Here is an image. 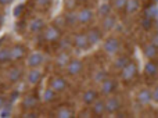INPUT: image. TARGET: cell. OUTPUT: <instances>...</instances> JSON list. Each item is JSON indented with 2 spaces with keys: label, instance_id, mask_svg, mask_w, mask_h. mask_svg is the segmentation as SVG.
<instances>
[{
  "label": "cell",
  "instance_id": "cell-19",
  "mask_svg": "<svg viewBox=\"0 0 158 118\" xmlns=\"http://www.w3.org/2000/svg\"><path fill=\"white\" fill-rule=\"evenodd\" d=\"M98 97H100V91H97V89H86L82 93L81 99L85 106H92Z\"/></svg>",
  "mask_w": 158,
  "mask_h": 118
},
{
  "label": "cell",
  "instance_id": "cell-15",
  "mask_svg": "<svg viewBox=\"0 0 158 118\" xmlns=\"http://www.w3.org/2000/svg\"><path fill=\"white\" fill-rule=\"evenodd\" d=\"M53 116L57 118H72L77 116L74 107L69 104H58L56 110L53 111Z\"/></svg>",
  "mask_w": 158,
  "mask_h": 118
},
{
  "label": "cell",
  "instance_id": "cell-7",
  "mask_svg": "<svg viewBox=\"0 0 158 118\" xmlns=\"http://www.w3.org/2000/svg\"><path fill=\"white\" fill-rule=\"evenodd\" d=\"M104 103H106V114H110V116H112V114H118L119 110L122 108L121 99L114 93L110 95V96H107V99L104 100Z\"/></svg>",
  "mask_w": 158,
  "mask_h": 118
},
{
  "label": "cell",
  "instance_id": "cell-4",
  "mask_svg": "<svg viewBox=\"0 0 158 118\" xmlns=\"http://www.w3.org/2000/svg\"><path fill=\"white\" fill-rule=\"evenodd\" d=\"M119 72H121V74H119L121 79H122L123 82L128 83V82L133 81L135 78L137 77V74H139V65H137L136 61L131 60L128 64H126L125 68H122Z\"/></svg>",
  "mask_w": 158,
  "mask_h": 118
},
{
  "label": "cell",
  "instance_id": "cell-2",
  "mask_svg": "<svg viewBox=\"0 0 158 118\" xmlns=\"http://www.w3.org/2000/svg\"><path fill=\"white\" fill-rule=\"evenodd\" d=\"M6 81H7L10 85H14V83H18L19 81L24 77V68L19 65L18 63H11L8 65V68L6 70Z\"/></svg>",
  "mask_w": 158,
  "mask_h": 118
},
{
  "label": "cell",
  "instance_id": "cell-42",
  "mask_svg": "<svg viewBox=\"0 0 158 118\" xmlns=\"http://www.w3.org/2000/svg\"><path fill=\"white\" fill-rule=\"evenodd\" d=\"M90 0H78V3H82V4H86V3H89Z\"/></svg>",
  "mask_w": 158,
  "mask_h": 118
},
{
  "label": "cell",
  "instance_id": "cell-36",
  "mask_svg": "<svg viewBox=\"0 0 158 118\" xmlns=\"http://www.w3.org/2000/svg\"><path fill=\"white\" fill-rule=\"evenodd\" d=\"M128 0H111V6L115 11H123Z\"/></svg>",
  "mask_w": 158,
  "mask_h": 118
},
{
  "label": "cell",
  "instance_id": "cell-20",
  "mask_svg": "<svg viewBox=\"0 0 158 118\" xmlns=\"http://www.w3.org/2000/svg\"><path fill=\"white\" fill-rule=\"evenodd\" d=\"M86 35H87V39H89L90 46H96L103 39V31L100 29V27H93V28H89Z\"/></svg>",
  "mask_w": 158,
  "mask_h": 118
},
{
  "label": "cell",
  "instance_id": "cell-46",
  "mask_svg": "<svg viewBox=\"0 0 158 118\" xmlns=\"http://www.w3.org/2000/svg\"><path fill=\"white\" fill-rule=\"evenodd\" d=\"M156 19H157V25H158V17H157V18H156Z\"/></svg>",
  "mask_w": 158,
  "mask_h": 118
},
{
  "label": "cell",
  "instance_id": "cell-11",
  "mask_svg": "<svg viewBox=\"0 0 158 118\" xmlns=\"http://www.w3.org/2000/svg\"><path fill=\"white\" fill-rule=\"evenodd\" d=\"M65 74L71 78H75L78 75H81V72L83 71V61L79 58H71L69 63L67 64V67L64 68Z\"/></svg>",
  "mask_w": 158,
  "mask_h": 118
},
{
  "label": "cell",
  "instance_id": "cell-27",
  "mask_svg": "<svg viewBox=\"0 0 158 118\" xmlns=\"http://www.w3.org/2000/svg\"><path fill=\"white\" fill-rule=\"evenodd\" d=\"M8 64H11L10 46H2L0 47V65H8Z\"/></svg>",
  "mask_w": 158,
  "mask_h": 118
},
{
  "label": "cell",
  "instance_id": "cell-25",
  "mask_svg": "<svg viewBox=\"0 0 158 118\" xmlns=\"http://www.w3.org/2000/svg\"><path fill=\"white\" fill-rule=\"evenodd\" d=\"M142 7V2L140 0H128L125 4V8H123V13L125 14H135L139 8Z\"/></svg>",
  "mask_w": 158,
  "mask_h": 118
},
{
  "label": "cell",
  "instance_id": "cell-23",
  "mask_svg": "<svg viewBox=\"0 0 158 118\" xmlns=\"http://www.w3.org/2000/svg\"><path fill=\"white\" fill-rule=\"evenodd\" d=\"M89 108H90L92 116H94V117H103L104 114H106V103H104V100H101L100 97H98L92 104V107H89Z\"/></svg>",
  "mask_w": 158,
  "mask_h": 118
},
{
  "label": "cell",
  "instance_id": "cell-9",
  "mask_svg": "<svg viewBox=\"0 0 158 118\" xmlns=\"http://www.w3.org/2000/svg\"><path fill=\"white\" fill-rule=\"evenodd\" d=\"M39 102H40V99H39L38 95H36L35 92H29V93L24 95V97H22L21 108L24 111H32L38 107Z\"/></svg>",
  "mask_w": 158,
  "mask_h": 118
},
{
  "label": "cell",
  "instance_id": "cell-38",
  "mask_svg": "<svg viewBox=\"0 0 158 118\" xmlns=\"http://www.w3.org/2000/svg\"><path fill=\"white\" fill-rule=\"evenodd\" d=\"M151 95H153V102L158 103V85L153 89V91H151Z\"/></svg>",
  "mask_w": 158,
  "mask_h": 118
},
{
  "label": "cell",
  "instance_id": "cell-32",
  "mask_svg": "<svg viewBox=\"0 0 158 118\" xmlns=\"http://www.w3.org/2000/svg\"><path fill=\"white\" fill-rule=\"evenodd\" d=\"M60 50H69L72 47V38L69 36H61L60 40L57 42Z\"/></svg>",
  "mask_w": 158,
  "mask_h": 118
},
{
  "label": "cell",
  "instance_id": "cell-31",
  "mask_svg": "<svg viewBox=\"0 0 158 118\" xmlns=\"http://www.w3.org/2000/svg\"><path fill=\"white\" fill-rule=\"evenodd\" d=\"M64 19H65V25H67V27H75V25L78 24L77 11L68 10L65 14H64Z\"/></svg>",
  "mask_w": 158,
  "mask_h": 118
},
{
  "label": "cell",
  "instance_id": "cell-29",
  "mask_svg": "<svg viewBox=\"0 0 158 118\" xmlns=\"http://www.w3.org/2000/svg\"><path fill=\"white\" fill-rule=\"evenodd\" d=\"M111 11H112L111 3L104 2V3H101V4L97 7V15H98V18L101 19V18H104V17L110 15V14H111Z\"/></svg>",
  "mask_w": 158,
  "mask_h": 118
},
{
  "label": "cell",
  "instance_id": "cell-45",
  "mask_svg": "<svg viewBox=\"0 0 158 118\" xmlns=\"http://www.w3.org/2000/svg\"><path fill=\"white\" fill-rule=\"evenodd\" d=\"M157 35H158V25H157Z\"/></svg>",
  "mask_w": 158,
  "mask_h": 118
},
{
  "label": "cell",
  "instance_id": "cell-39",
  "mask_svg": "<svg viewBox=\"0 0 158 118\" xmlns=\"http://www.w3.org/2000/svg\"><path fill=\"white\" fill-rule=\"evenodd\" d=\"M6 103H7V97H6L3 93H0V110L6 106Z\"/></svg>",
  "mask_w": 158,
  "mask_h": 118
},
{
  "label": "cell",
  "instance_id": "cell-34",
  "mask_svg": "<svg viewBox=\"0 0 158 118\" xmlns=\"http://www.w3.org/2000/svg\"><path fill=\"white\" fill-rule=\"evenodd\" d=\"M154 25H156V19L148 18V17H143L142 19V28L146 31V32H150V31L154 29Z\"/></svg>",
  "mask_w": 158,
  "mask_h": 118
},
{
  "label": "cell",
  "instance_id": "cell-5",
  "mask_svg": "<svg viewBox=\"0 0 158 118\" xmlns=\"http://www.w3.org/2000/svg\"><path fill=\"white\" fill-rule=\"evenodd\" d=\"M121 50V40L117 36H108L103 42V52L108 56H117Z\"/></svg>",
  "mask_w": 158,
  "mask_h": 118
},
{
  "label": "cell",
  "instance_id": "cell-47",
  "mask_svg": "<svg viewBox=\"0 0 158 118\" xmlns=\"http://www.w3.org/2000/svg\"><path fill=\"white\" fill-rule=\"evenodd\" d=\"M157 64H158V61H157Z\"/></svg>",
  "mask_w": 158,
  "mask_h": 118
},
{
  "label": "cell",
  "instance_id": "cell-24",
  "mask_svg": "<svg viewBox=\"0 0 158 118\" xmlns=\"http://www.w3.org/2000/svg\"><path fill=\"white\" fill-rule=\"evenodd\" d=\"M57 99H58V93L56 91H53L52 88H49V86H47L43 91V93H42V100H43V103H46V104H52V103L57 102Z\"/></svg>",
  "mask_w": 158,
  "mask_h": 118
},
{
  "label": "cell",
  "instance_id": "cell-16",
  "mask_svg": "<svg viewBox=\"0 0 158 118\" xmlns=\"http://www.w3.org/2000/svg\"><path fill=\"white\" fill-rule=\"evenodd\" d=\"M144 77L147 78L148 81H157L158 79V64L157 61L154 60H148L147 63L144 64V71H143Z\"/></svg>",
  "mask_w": 158,
  "mask_h": 118
},
{
  "label": "cell",
  "instance_id": "cell-30",
  "mask_svg": "<svg viewBox=\"0 0 158 118\" xmlns=\"http://www.w3.org/2000/svg\"><path fill=\"white\" fill-rule=\"evenodd\" d=\"M144 17H148V18L156 19L158 17V7L157 3H148V4L144 6Z\"/></svg>",
  "mask_w": 158,
  "mask_h": 118
},
{
  "label": "cell",
  "instance_id": "cell-33",
  "mask_svg": "<svg viewBox=\"0 0 158 118\" xmlns=\"http://www.w3.org/2000/svg\"><path fill=\"white\" fill-rule=\"evenodd\" d=\"M32 3L38 10H47L52 7L53 0H32Z\"/></svg>",
  "mask_w": 158,
  "mask_h": 118
},
{
  "label": "cell",
  "instance_id": "cell-22",
  "mask_svg": "<svg viewBox=\"0 0 158 118\" xmlns=\"http://www.w3.org/2000/svg\"><path fill=\"white\" fill-rule=\"evenodd\" d=\"M115 25H117V17L110 14V15L101 18L100 29L103 31V32H110V31H112L115 28Z\"/></svg>",
  "mask_w": 158,
  "mask_h": 118
},
{
  "label": "cell",
  "instance_id": "cell-26",
  "mask_svg": "<svg viewBox=\"0 0 158 118\" xmlns=\"http://www.w3.org/2000/svg\"><path fill=\"white\" fill-rule=\"evenodd\" d=\"M131 61V58L128 57V56L122 54V56H117L114 60V63H112V68L115 70V71H121L122 68H125L126 64Z\"/></svg>",
  "mask_w": 158,
  "mask_h": 118
},
{
  "label": "cell",
  "instance_id": "cell-13",
  "mask_svg": "<svg viewBox=\"0 0 158 118\" xmlns=\"http://www.w3.org/2000/svg\"><path fill=\"white\" fill-rule=\"evenodd\" d=\"M72 47L78 50H87L90 47L86 32H77L72 36Z\"/></svg>",
  "mask_w": 158,
  "mask_h": 118
},
{
  "label": "cell",
  "instance_id": "cell-14",
  "mask_svg": "<svg viewBox=\"0 0 158 118\" xmlns=\"http://www.w3.org/2000/svg\"><path fill=\"white\" fill-rule=\"evenodd\" d=\"M77 17H78V24L87 25L93 21V18H94V13H93V10L90 7L83 6V7L79 8V10L77 11Z\"/></svg>",
  "mask_w": 158,
  "mask_h": 118
},
{
  "label": "cell",
  "instance_id": "cell-40",
  "mask_svg": "<svg viewBox=\"0 0 158 118\" xmlns=\"http://www.w3.org/2000/svg\"><path fill=\"white\" fill-rule=\"evenodd\" d=\"M14 0H0V6L2 7H6V6H10Z\"/></svg>",
  "mask_w": 158,
  "mask_h": 118
},
{
  "label": "cell",
  "instance_id": "cell-8",
  "mask_svg": "<svg viewBox=\"0 0 158 118\" xmlns=\"http://www.w3.org/2000/svg\"><path fill=\"white\" fill-rule=\"evenodd\" d=\"M43 63H44V56L39 50L28 53L27 58H25V65L28 68H40L43 65Z\"/></svg>",
  "mask_w": 158,
  "mask_h": 118
},
{
  "label": "cell",
  "instance_id": "cell-41",
  "mask_svg": "<svg viewBox=\"0 0 158 118\" xmlns=\"http://www.w3.org/2000/svg\"><path fill=\"white\" fill-rule=\"evenodd\" d=\"M24 7H25V6H24V4L18 6V8H17V10H15V15H17V17H18V15H19V11H21V13H22V10H24Z\"/></svg>",
  "mask_w": 158,
  "mask_h": 118
},
{
  "label": "cell",
  "instance_id": "cell-10",
  "mask_svg": "<svg viewBox=\"0 0 158 118\" xmlns=\"http://www.w3.org/2000/svg\"><path fill=\"white\" fill-rule=\"evenodd\" d=\"M46 25L47 24H46V21H44V18H42V17H33V18H31L29 21H28L27 29L31 35H40Z\"/></svg>",
  "mask_w": 158,
  "mask_h": 118
},
{
  "label": "cell",
  "instance_id": "cell-17",
  "mask_svg": "<svg viewBox=\"0 0 158 118\" xmlns=\"http://www.w3.org/2000/svg\"><path fill=\"white\" fill-rule=\"evenodd\" d=\"M71 58H72L71 53H69L68 50H58L57 56H56V58H54V65L57 67L58 70H64Z\"/></svg>",
  "mask_w": 158,
  "mask_h": 118
},
{
  "label": "cell",
  "instance_id": "cell-1",
  "mask_svg": "<svg viewBox=\"0 0 158 118\" xmlns=\"http://www.w3.org/2000/svg\"><path fill=\"white\" fill-rule=\"evenodd\" d=\"M61 36H63V31H61V28H58L57 25H54V24L46 25L44 29L42 31V33H40L42 40L49 44H56L60 40Z\"/></svg>",
  "mask_w": 158,
  "mask_h": 118
},
{
  "label": "cell",
  "instance_id": "cell-35",
  "mask_svg": "<svg viewBox=\"0 0 158 118\" xmlns=\"http://www.w3.org/2000/svg\"><path fill=\"white\" fill-rule=\"evenodd\" d=\"M107 78H108V74H107V71H104V70L96 71L94 74H93V79H94V82H97V83H101L104 79H107Z\"/></svg>",
  "mask_w": 158,
  "mask_h": 118
},
{
  "label": "cell",
  "instance_id": "cell-3",
  "mask_svg": "<svg viewBox=\"0 0 158 118\" xmlns=\"http://www.w3.org/2000/svg\"><path fill=\"white\" fill-rule=\"evenodd\" d=\"M10 54H11V63H19L25 60L28 56V47L21 42L13 43L10 46Z\"/></svg>",
  "mask_w": 158,
  "mask_h": 118
},
{
  "label": "cell",
  "instance_id": "cell-44",
  "mask_svg": "<svg viewBox=\"0 0 158 118\" xmlns=\"http://www.w3.org/2000/svg\"><path fill=\"white\" fill-rule=\"evenodd\" d=\"M103 2H111V0H103Z\"/></svg>",
  "mask_w": 158,
  "mask_h": 118
},
{
  "label": "cell",
  "instance_id": "cell-21",
  "mask_svg": "<svg viewBox=\"0 0 158 118\" xmlns=\"http://www.w3.org/2000/svg\"><path fill=\"white\" fill-rule=\"evenodd\" d=\"M136 102L142 106L150 104L153 102V95H151V91L148 88H143L140 89L139 92L136 93Z\"/></svg>",
  "mask_w": 158,
  "mask_h": 118
},
{
  "label": "cell",
  "instance_id": "cell-37",
  "mask_svg": "<svg viewBox=\"0 0 158 118\" xmlns=\"http://www.w3.org/2000/svg\"><path fill=\"white\" fill-rule=\"evenodd\" d=\"M78 4V0H65V7L68 10H74V7Z\"/></svg>",
  "mask_w": 158,
  "mask_h": 118
},
{
  "label": "cell",
  "instance_id": "cell-18",
  "mask_svg": "<svg viewBox=\"0 0 158 118\" xmlns=\"http://www.w3.org/2000/svg\"><path fill=\"white\" fill-rule=\"evenodd\" d=\"M42 78H43V72H42L39 68H29V71H28L27 75H25V79H27L28 85H31V86L39 85Z\"/></svg>",
  "mask_w": 158,
  "mask_h": 118
},
{
  "label": "cell",
  "instance_id": "cell-28",
  "mask_svg": "<svg viewBox=\"0 0 158 118\" xmlns=\"http://www.w3.org/2000/svg\"><path fill=\"white\" fill-rule=\"evenodd\" d=\"M144 56L148 58V60H154V58L158 57V44L151 42L147 46L144 47Z\"/></svg>",
  "mask_w": 158,
  "mask_h": 118
},
{
  "label": "cell",
  "instance_id": "cell-6",
  "mask_svg": "<svg viewBox=\"0 0 158 118\" xmlns=\"http://www.w3.org/2000/svg\"><path fill=\"white\" fill-rule=\"evenodd\" d=\"M47 86L52 88L53 91H56L60 95L68 89V81H67L63 75H53V77H50L49 82H47Z\"/></svg>",
  "mask_w": 158,
  "mask_h": 118
},
{
  "label": "cell",
  "instance_id": "cell-43",
  "mask_svg": "<svg viewBox=\"0 0 158 118\" xmlns=\"http://www.w3.org/2000/svg\"><path fill=\"white\" fill-rule=\"evenodd\" d=\"M153 2H154V3H158V0H153Z\"/></svg>",
  "mask_w": 158,
  "mask_h": 118
},
{
  "label": "cell",
  "instance_id": "cell-12",
  "mask_svg": "<svg viewBox=\"0 0 158 118\" xmlns=\"http://www.w3.org/2000/svg\"><path fill=\"white\" fill-rule=\"evenodd\" d=\"M118 81L114 79V78H107V79H104L103 82L100 83V95H103V96H110V95L115 93L118 89Z\"/></svg>",
  "mask_w": 158,
  "mask_h": 118
}]
</instances>
